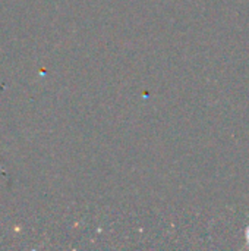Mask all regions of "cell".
<instances>
[{
    "instance_id": "6da1fadb",
    "label": "cell",
    "mask_w": 249,
    "mask_h": 251,
    "mask_svg": "<svg viewBox=\"0 0 249 251\" xmlns=\"http://www.w3.org/2000/svg\"><path fill=\"white\" fill-rule=\"evenodd\" d=\"M247 240H248V243H249V228H248V231H247Z\"/></svg>"
}]
</instances>
